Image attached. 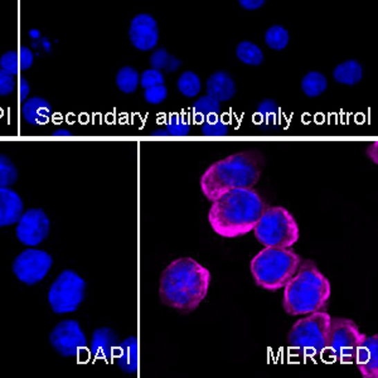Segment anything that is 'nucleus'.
Returning a JSON list of instances; mask_svg holds the SVG:
<instances>
[{
  "mask_svg": "<svg viewBox=\"0 0 378 378\" xmlns=\"http://www.w3.org/2000/svg\"><path fill=\"white\" fill-rule=\"evenodd\" d=\"M210 280V270L196 260H174L161 273L159 298L169 308L189 314L201 305L208 294Z\"/></svg>",
  "mask_w": 378,
  "mask_h": 378,
  "instance_id": "nucleus-1",
  "label": "nucleus"
},
{
  "mask_svg": "<svg viewBox=\"0 0 378 378\" xmlns=\"http://www.w3.org/2000/svg\"><path fill=\"white\" fill-rule=\"evenodd\" d=\"M208 213L212 230L226 238L245 236L253 231L267 204L253 188H236L212 201Z\"/></svg>",
  "mask_w": 378,
  "mask_h": 378,
  "instance_id": "nucleus-2",
  "label": "nucleus"
},
{
  "mask_svg": "<svg viewBox=\"0 0 378 378\" xmlns=\"http://www.w3.org/2000/svg\"><path fill=\"white\" fill-rule=\"evenodd\" d=\"M265 159L258 150L240 152L210 165L201 177V189L210 201L236 188H253L260 181Z\"/></svg>",
  "mask_w": 378,
  "mask_h": 378,
  "instance_id": "nucleus-3",
  "label": "nucleus"
},
{
  "mask_svg": "<svg viewBox=\"0 0 378 378\" xmlns=\"http://www.w3.org/2000/svg\"><path fill=\"white\" fill-rule=\"evenodd\" d=\"M332 294L330 282L313 261H301L299 270L284 287L282 308L299 316L324 310Z\"/></svg>",
  "mask_w": 378,
  "mask_h": 378,
  "instance_id": "nucleus-4",
  "label": "nucleus"
},
{
  "mask_svg": "<svg viewBox=\"0 0 378 378\" xmlns=\"http://www.w3.org/2000/svg\"><path fill=\"white\" fill-rule=\"evenodd\" d=\"M300 264V256L291 247H265L251 260L250 269L258 287L276 291L291 280Z\"/></svg>",
  "mask_w": 378,
  "mask_h": 378,
  "instance_id": "nucleus-5",
  "label": "nucleus"
},
{
  "mask_svg": "<svg viewBox=\"0 0 378 378\" xmlns=\"http://www.w3.org/2000/svg\"><path fill=\"white\" fill-rule=\"evenodd\" d=\"M330 316L324 310L299 319L290 330L287 343L291 350L305 357L324 353L330 333Z\"/></svg>",
  "mask_w": 378,
  "mask_h": 378,
  "instance_id": "nucleus-6",
  "label": "nucleus"
},
{
  "mask_svg": "<svg viewBox=\"0 0 378 378\" xmlns=\"http://www.w3.org/2000/svg\"><path fill=\"white\" fill-rule=\"evenodd\" d=\"M255 237L265 247L289 249L299 240V226L284 207L267 208L253 228Z\"/></svg>",
  "mask_w": 378,
  "mask_h": 378,
  "instance_id": "nucleus-7",
  "label": "nucleus"
},
{
  "mask_svg": "<svg viewBox=\"0 0 378 378\" xmlns=\"http://www.w3.org/2000/svg\"><path fill=\"white\" fill-rule=\"evenodd\" d=\"M357 324L347 318H332L327 347L324 352L341 363H354L358 347L366 339Z\"/></svg>",
  "mask_w": 378,
  "mask_h": 378,
  "instance_id": "nucleus-8",
  "label": "nucleus"
},
{
  "mask_svg": "<svg viewBox=\"0 0 378 378\" xmlns=\"http://www.w3.org/2000/svg\"><path fill=\"white\" fill-rule=\"evenodd\" d=\"M86 282L73 270H64L53 281L48 291V303L56 314L75 313L84 303Z\"/></svg>",
  "mask_w": 378,
  "mask_h": 378,
  "instance_id": "nucleus-9",
  "label": "nucleus"
},
{
  "mask_svg": "<svg viewBox=\"0 0 378 378\" xmlns=\"http://www.w3.org/2000/svg\"><path fill=\"white\" fill-rule=\"evenodd\" d=\"M52 265L53 258L48 252L29 247L15 258L12 269L18 280L33 287L47 276Z\"/></svg>",
  "mask_w": 378,
  "mask_h": 378,
  "instance_id": "nucleus-10",
  "label": "nucleus"
},
{
  "mask_svg": "<svg viewBox=\"0 0 378 378\" xmlns=\"http://www.w3.org/2000/svg\"><path fill=\"white\" fill-rule=\"evenodd\" d=\"M49 344L61 357H78L87 347V339L80 323L64 319L49 333Z\"/></svg>",
  "mask_w": 378,
  "mask_h": 378,
  "instance_id": "nucleus-11",
  "label": "nucleus"
},
{
  "mask_svg": "<svg viewBox=\"0 0 378 378\" xmlns=\"http://www.w3.org/2000/svg\"><path fill=\"white\" fill-rule=\"evenodd\" d=\"M51 221L42 208H29L23 212L15 228V236L21 245L35 247L48 237Z\"/></svg>",
  "mask_w": 378,
  "mask_h": 378,
  "instance_id": "nucleus-12",
  "label": "nucleus"
},
{
  "mask_svg": "<svg viewBox=\"0 0 378 378\" xmlns=\"http://www.w3.org/2000/svg\"><path fill=\"white\" fill-rule=\"evenodd\" d=\"M129 37L134 47L141 52L154 49L159 42V27L154 17L145 13L135 15L130 24Z\"/></svg>",
  "mask_w": 378,
  "mask_h": 378,
  "instance_id": "nucleus-13",
  "label": "nucleus"
},
{
  "mask_svg": "<svg viewBox=\"0 0 378 378\" xmlns=\"http://www.w3.org/2000/svg\"><path fill=\"white\" fill-rule=\"evenodd\" d=\"M354 363L364 378L378 377V336H366L358 347Z\"/></svg>",
  "mask_w": 378,
  "mask_h": 378,
  "instance_id": "nucleus-14",
  "label": "nucleus"
},
{
  "mask_svg": "<svg viewBox=\"0 0 378 378\" xmlns=\"http://www.w3.org/2000/svg\"><path fill=\"white\" fill-rule=\"evenodd\" d=\"M119 344V336L116 332L111 328L102 327L93 330L90 350L93 357L110 362L112 358H115Z\"/></svg>",
  "mask_w": 378,
  "mask_h": 378,
  "instance_id": "nucleus-15",
  "label": "nucleus"
},
{
  "mask_svg": "<svg viewBox=\"0 0 378 378\" xmlns=\"http://www.w3.org/2000/svg\"><path fill=\"white\" fill-rule=\"evenodd\" d=\"M24 212L21 197L10 187L0 188V227L18 224Z\"/></svg>",
  "mask_w": 378,
  "mask_h": 378,
  "instance_id": "nucleus-16",
  "label": "nucleus"
},
{
  "mask_svg": "<svg viewBox=\"0 0 378 378\" xmlns=\"http://www.w3.org/2000/svg\"><path fill=\"white\" fill-rule=\"evenodd\" d=\"M52 112V105L46 98L39 96L27 98L21 105V116L27 124L32 126L48 124Z\"/></svg>",
  "mask_w": 378,
  "mask_h": 378,
  "instance_id": "nucleus-17",
  "label": "nucleus"
},
{
  "mask_svg": "<svg viewBox=\"0 0 378 378\" xmlns=\"http://www.w3.org/2000/svg\"><path fill=\"white\" fill-rule=\"evenodd\" d=\"M116 364L120 370L127 375H135L139 367V345L136 336H129L120 342L116 354Z\"/></svg>",
  "mask_w": 378,
  "mask_h": 378,
  "instance_id": "nucleus-18",
  "label": "nucleus"
},
{
  "mask_svg": "<svg viewBox=\"0 0 378 378\" xmlns=\"http://www.w3.org/2000/svg\"><path fill=\"white\" fill-rule=\"evenodd\" d=\"M207 95L219 102L231 100L236 93V84L231 75L226 71H217L207 80Z\"/></svg>",
  "mask_w": 378,
  "mask_h": 378,
  "instance_id": "nucleus-19",
  "label": "nucleus"
},
{
  "mask_svg": "<svg viewBox=\"0 0 378 378\" xmlns=\"http://www.w3.org/2000/svg\"><path fill=\"white\" fill-rule=\"evenodd\" d=\"M333 78L336 82L345 86H353L361 82L363 78V66L356 60H348L339 63L333 71Z\"/></svg>",
  "mask_w": 378,
  "mask_h": 378,
  "instance_id": "nucleus-20",
  "label": "nucleus"
},
{
  "mask_svg": "<svg viewBox=\"0 0 378 378\" xmlns=\"http://www.w3.org/2000/svg\"><path fill=\"white\" fill-rule=\"evenodd\" d=\"M192 111H193L195 123L204 124V121L210 116L219 114L221 105H219V101H217L216 98H210V95H206V96H202L197 100L195 105L192 107Z\"/></svg>",
  "mask_w": 378,
  "mask_h": 378,
  "instance_id": "nucleus-21",
  "label": "nucleus"
},
{
  "mask_svg": "<svg viewBox=\"0 0 378 378\" xmlns=\"http://www.w3.org/2000/svg\"><path fill=\"white\" fill-rule=\"evenodd\" d=\"M327 87H328L327 78L318 71H310L301 80V90L305 96L310 98H319L325 92Z\"/></svg>",
  "mask_w": 378,
  "mask_h": 378,
  "instance_id": "nucleus-22",
  "label": "nucleus"
},
{
  "mask_svg": "<svg viewBox=\"0 0 378 378\" xmlns=\"http://www.w3.org/2000/svg\"><path fill=\"white\" fill-rule=\"evenodd\" d=\"M236 57L240 62L245 63L249 66H260L264 62V53L258 44L244 41L238 43L236 47Z\"/></svg>",
  "mask_w": 378,
  "mask_h": 378,
  "instance_id": "nucleus-23",
  "label": "nucleus"
},
{
  "mask_svg": "<svg viewBox=\"0 0 378 378\" xmlns=\"http://www.w3.org/2000/svg\"><path fill=\"white\" fill-rule=\"evenodd\" d=\"M150 64H152V69L154 70L165 71L170 73V72H175L182 66V61L168 53L167 49L161 48L155 51L154 53L150 56Z\"/></svg>",
  "mask_w": 378,
  "mask_h": 378,
  "instance_id": "nucleus-24",
  "label": "nucleus"
},
{
  "mask_svg": "<svg viewBox=\"0 0 378 378\" xmlns=\"http://www.w3.org/2000/svg\"><path fill=\"white\" fill-rule=\"evenodd\" d=\"M141 84V75L132 66L120 69L116 75V84L120 91L124 93H134Z\"/></svg>",
  "mask_w": 378,
  "mask_h": 378,
  "instance_id": "nucleus-25",
  "label": "nucleus"
},
{
  "mask_svg": "<svg viewBox=\"0 0 378 378\" xmlns=\"http://www.w3.org/2000/svg\"><path fill=\"white\" fill-rule=\"evenodd\" d=\"M178 91L186 98H196L202 90V82L199 76L193 71H186L178 78Z\"/></svg>",
  "mask_w": 378,
  "mask_h": 378,
  "instance_id": "nucleus-26",
  "label": "nucleus"
},
{
  "mask_svg": "<svg viewBox=\"0 0 378 378\" xmlns=\"http://www.w3.org/2000/svg\"><path fill=\"white\" fill-rule=\"evenodd\" d=\"M289 32L282 26H273L265 33V43L269 48L282 51L289 44Z\"/></svg>",
  "mask_w": 378,
  "mask_h": 378,
  "instance_id": "nucleus-27",
  "label": "nucleus"
},
{
  "mask_svg": "<svg viewBox=\"0 0 378 378\" xmlns=\"http://www.w3.org/2000/svg\"><path fill=\"white\" fill-rule=\"evenodd\" d=\"M18 181V169L7 155L0 154V188L12 187Z\"/></svg>",
  "mask_w": 378,
  "mask_h": 378,
  "instance_id": "nucleus-28",
  "label": "nucleus"
},
{
  "mask_svg": "<svg viewBox=\"0 0 378 378\" xmlns=\"http://www.w3.org/2000/svg\"><path fill=\"white\" fill-rule=\"evenodd\" d=\"M279 106L275 102V100H270L267 98L264 100L259 107H258V111L255 115V123H265V124H271L275 120L278 119V115H279Z\"/></svg>",
  "mask_w": 378,
  "mask_h": 378,
  "instance_id": "nucleus-29",
  "label": "nucleus"
},
{
  "mask_svg": "<svg viewBox=\"0 0 378 378\" xmlns=\"http://www.w3.org/2000/svg\"><path fill=\"white\" fill-rule=\"evenodd\" d=\"M190 130L188 119L179 114H174L169 118L167 123V133L172 136H186Z\"/></svg>",
  "mask_w": 378,
  "mask_h": 378,
  "instance_id": "nucleus-30",
  "label": "nucleus"
},
{
  "mask_svg": "<svg viewBox=\"0 0 378 378\" xmlns=\"http://www.w3.org/2000/svg\"><path fill=\"white\" fill-rule=\"evenodd\" d=\"M202 134L206 136H224L228 134V125L217 115H213L202 124Z\"/></svg>",
  "mask_w": 378,
  "mask_h": 378,
  "instance_id": "nucleus-31",
  "label": "nucleus"
},
{
  "mask_svg": "<svg viewBox=\"0 0 378 378\" xmlns=\"http://www.w3.org/2000/svg\"><path fill=\"white\" fill-rule=\"evenodd\" d=\"M0 69L7 71V72L15 75V76H18V73H19L18 52L8 51L3 56L0 57Z\"/></svg>",
  "mask_w": 378,
  "mask_h": 378,
  "instance_id": "nucleus-32",
  "label": "nucleus"
},
{
  "mask_svg": "<svg viewBox=\"0 0 378 378\" xmlns=\"http://www.w3.org/2000/svg\"><path fill=\"white\" fill-rule=\"evenodd\" d=\"M167 98H168V89L164 84L150 87L144 91L145 101L152 105H159L163 101H165Z\"/></svg>",
  "mask_w": 378,
  "mask_h": 378,
  "instance_id": "nucleus-33",
  "label": "nucleus"
},
{
  "mask_svg": "<svg viewBox=\"0 0 378 378\" xmlns=\"http://www.w3.org/2000/svg\"><path fill=\"white\" fill-rule=\"evenodd\" d=\"M141 84L144 90L154 87V86H159V84H164V75L161 73V71L154 70V69L144 71L141 73Z\"/></svg>",
  "mask_w": 378,
  "mask_h": 378,
  "instance_id": "nucleus-34",
  "label": "nucleus"
},
{
  "mask_svg": "<svg viewBox=\"0 0 378 378\" xmlns=\"http://www.w3.org/2000/svg\"><path fill=\"white\" fill-rule=\"evenodd\" d=\"M15 76L7 71L0 69V96L7 98L10 96L15 90Z\"/></svg>",
  "mask_w": 378,
  "mask_h": 378,
  "instance_id": "nucleus-35",
  "label": "nucleus"
},
{
  "mask_svg": "<svg viewBox=\"0 0 378 378\" xmlns=\"http://www.w3.org/2000/svg\"><path fill=\"white\" fill-rule=\"evenodd\" d=\"M18 57H19V70L21 71L29 70L35 63L33 52L30 51L29 47H26V46L19 47Z\"/></svg>",
  "mask_w": 378,
  "mask_h": 378,
  "instance_id": "nucleus-36",
  "label": "nucleus"
},
{
  "mask_svg": "<svg viewBox=\"0 0 378 378\" xmlns=\"http://www.w3.org/2000/svg\"><path fill=\"white\" fill-rule=\"evenodd\" d=\"M267 0H238V4L246 10H256L265 4Z\"/></svg>",
  "mask_w": 378,
  "mask_h": 378,
  "instance_id": "nucleus-37",
  "label": "nucleus"
},
{
  "mask_svg": "<svg viewBox=\"0 0 378 378\" xmlns=\"http://www.w3.org/2000/svg\"><path fill=\"white\" fill-rule=\"evenodd\" d=\"M29 92H30V84L26 78L21 76L19 78V101L24 102L28 98Z\"/></svg>",
  "mask_w": 378,
  "mask_h": 378,
  "instance_id": "nucleus-38",
  "label": "nucleus"
},
{
  "mask_svg": "<svg viewBox=\"0 0 378 378\" xmlns=\"http://www.w3.org/2000/svg\"><path fill=\"white\" fill-rule=\"evenodd\" d=\"M73 134L71 133L67 129H57L52 134V136H72Z\"/></svg>",
  "mask_w": 378,
  "mask_h": 378,
  "instance_id": "nucleus-39",
  "label": "nucleus"
}]
</instances>
